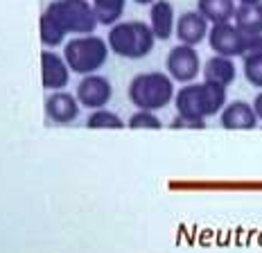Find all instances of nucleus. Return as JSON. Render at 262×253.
Segmentation results:
<instances>
[{
	"label": "nucleus",
	"instance_id": "obj_1",
	"mask_svg": "<svg viewBox=\"0 0 262 253\" xmlns=\"http://www.w3.org/2000/svg\"><path fill=\"white\" fill-rule=\"evenodd\" d=\"M100 20L89 0H52L41 16L39 36L46 48H57L68 34H93Z\"/></svg>",
	"mask_w": 262,
	"mask_h": 253
},
{
	"label": "nucleus",
	"instance_id": "obj_2",
	"mask_svg": "<svg viewBox=\"0 0 262 253\" xmlns=\"http://www.w3.org/2000/svg\"><path fill=\"white\" fill-rule=\"evenodd\" d=\"M226 89L210 81H190L174 95L177 118L172 120L174 129H204L206 120L222 113L226 107Z\"/></svg>",
	"mask_w": 262,
	"mask_h": 253
},
{
	"label": "nucleus",
	"instance_id": "obj_3",
	"mask_svg": "<svg viewBox=\"0 0 262 253\" xmlns=\"http://www.w3.org/2000/svg\"><path fill=\"white\" fill-rule=\"evenodd\" d=\"M177 89L174 79L161 70H149V73H138L129 81L127 97L140 111H161L174 100Z\"/></svg>",
	"mask_w": 262,
	"mask_h": 253
},
{
	"label": "nucleus",
	"instance_id": "obj_4",
	"mask_svg": "<svg viewBox=\"0 0 262 253\" xmlns=\"http://www.w3.org/2000/svg\"><path fill=\"white\" fill-rule=\"evenodd\" d=\"M156 41L158 38L154 36L149 23H145V20H120V23L108 27L106 34V43L111 52L122 59H131V61L145 59L154 50Z\"/></svg>",
	"mask_w": 262,
	"mask_h": 253
},
{
	"label": "nucleus",
	"instance_id": "obj_5",
	"mask_svg": "<svg viewBox=\"0 0 262 253\" xmlns=\"http://www.w3.org/2000/svg\"><path fill=\"white\" fill-rule=\"evenodd\" d=\"M108 52H111V48H108L106 38L95 36V34H81L66 43L63 59L73 73L84 77V75L97 73L106 64Z\"/></svg>",
	"mask_w": 262,
	"mask_h": 253
},
{
	"label": "nucleus",
	"instance_id": "obj_6",
	"mask_svg": "<svg viewBox=\"0 0 262 253\" xmlns=\"http://www.w3.org/2000/svg\"><path fill=\"white\" fill-rule=\"evenodd\" d=\"M208 46L215 54H224V57H247L249 52L262 50V34H247L233 20H228V23L210 25Z\"/></svg>",
	"mask_w": 262,
	"mask_h": 253
},
{
	"label": "nucleus",
	"instance_id": "obj_7",
	"mask_svg": "<svg viewBox=\"0 0 262 253\" xmlns=\"http://www.w3.org/2000/svg\"><path fill=\"white\" fill-rule=\"evenodd\" d=\"M165 68L167 75L172 77L179 84H190L196 77L201 75V59L199 52L194 50V46H185V43H179L174 46L165 57Z\"/></svg>",
	"mask_w": 262,
	"mask_h": 253
},
{
	"label": "nucleus",
	"instance_id": "obj_8",
	"mask_svg": "<svg viewBox=\"0 0 262 253\" xmlns=\"http://www.w3.org/2000/svg\"><path fill=\"white\" fill-rule=\"evenodd\" d=\"M75 97L79 100V104L84 109L97 111V109H106V104L113 97V86L104 75H84L81 81L77 84Z\"/></svg>",
	"mask_w": 262,
	"mask_h": 253
},
{
	"label": "nucleus",
	"instance_id": "obj_9",
	"mask_svg": "<svg viewBox=\"0 0 262 253\" xmlns=\"http://www.w3.org/2000/svg\"><path fill=\"white\" fill-rule=\"evenodd\" d=\"M79 100L73 93L54 91L46 97V115L52 124H73L81 111Z\"/></svg>",
	"mask_w": 262,
	"mask_h": 253
},
{
	"label": "nucleus",
	"instance_id": "obj_10",
	"mask_svg": "<svg viewBox=\"0 0 262 253\" xmlns=\"http://www.w3.org/2000/svg\"><path fill=\"white\" fill-rule=\"evenodd\" d=\"M70 73L66 59L61 54L52 52V50H43L41 52V81L43 89L48 91H63L70 81Z\"/></svg>",
	"mask_w": 262,
	"mask_h": 253
},
{
	"label": "nucleus",
	"instance_id": "obj_11",
	"mask_svg": "<svg viewBox=\"0 0 262 253\" xmlns=\"http://www.w3.org/2000/svg\"><path fill=\"white\" fill-rule=\"evenodd\" d=\"M208 32H210V23L204 18L199 12H183L181 16L177 18V34L179 43H185V46H199L208 38Z\"/></svg>",
	"mask_w": 262,
	"mask_h": 253
},
{
	"label": "nucleus",
	"instance_id": "obj_12",
	"mask_svg": "<svg viewBox=\"0 0 262 253\" xmlns=\"http://www.w3.org/2000/svg\"><path fill=\"white\" fill-rule=\"evenodd\" d=\"M258 122L260 120L255 115L253 104H249L244 100L228 102L220 113V124L224 129H255Z\"/></svg>",
	"mask_w": 262,
	"mask_h": 253
},
{
	"label": "nucleus",
	"instance_id": "obj_13",
	"mask_svg": "<svg viewBox=\"0 0 262 253\" xmlns=\"http://www.w3.org/2000/svg\"><path fill=\"white\" fill-rule=\"evenodd\" d=\"M149 27L158 41L172 38L174 30H177V16H174L170 0H156L149 5Z\"/></svg>",
	"mask_w": 262,
	"mask_h": 253
},
{
	"label": "nucleus",
	"instance_id": "obj_14",
	"mask_svg": "<svg viewBox=\"0 0 262 253\" xmlns=\"http://www.w3.org/2000/svg\"><path fill=\"white\" fill-rule=\"evenodd\" d=\"M201 75H204V81H210V84H217V86H228L235 81L237 77V66L231 57H224V54H212L208 61L204 64L201 68Z\"/></svg>",
	"mask_w": 262,
	"mask_h": 253
},
{
	"label": "nucleus",
	"instance_id": "obj_15",
	"mask_svg": "<svg viewBox=\"0 0 262 253\" xmlns=\"http://www.w3.org/2000/svg\"><path fill=\"white\" fill-rule=\"evenodd\" d=\"M237 9L235 0H196V12L204 16L210 25L233 20Z\"/></svg>",
	"mask_w": 262,
	"mask_h": 253
},
{
	"label": "nucleus",
	"instance_id": "obj_16",
	"mask_svg": "<svg viewBox=\"0 0 262 253\" xmlns=\"http://www.w3.org/2000/svg\"><path fill=\"white\" fill-rule=\"evenodd\" d=\"M233 23L247 34H262V3L237 5Z\"/></svg>",
	"mask_w": 262,
	"mask_h": 253
},
{
	"label": "nucleus",
	"instance_id": "obj_17",
	"mask_svg": "<svg viewBox=\"0 0 262 253\" xmlns=\"http://www.w3.org/2000/svg\"><path fill=\"white\" fill-rule=\"evenodd\" d=\"M124 7H127V0H93V9L97 14V20H100V25L106 27L120 23Z\"/></svg>",
	"mask_w": 262,
	"mask_h": 253
},
{
	"label": "nucleus",
	"instance_id": "obj_18",
	"mask_svg": "<svg viewBox=\"0 0 262 253\" xmlns=\"http://www.w3.org/2000/svg\"><path fill=\"white\" fill-rule=\"evenodd\" d=\"M86 126L89 129H124V120L118 113L108 111V109H97L86 118Z\"/></svg>",
	"mask_w": 262,
	"mask_h": 253
},
{
	"label": "nucleus",
	"instance_id": "obj_19",
	"mask_svg": "<svg viewBox=\"0 0 262 253\" xmlns=\"http://www.w3.org/2000/svg\"><path fill=\"white\" fill-rule=\"evenodd\" d=\"M242 73L251 86L262 91V50L249 52L247 57H242Z\"/></svg>",
	"mask_w": 262,
	"mask_h": 253
},
{
	"label": "nucleus",
	"instance_id": "obj_20",
	"mask_svg": "<svg viewBox=\"0 0 262 253\" xmlns=\"http://www.w3.org/2000/svg\"><path fill=\"white\" fill-rule=\"evenodd\" d=\"M127 126L129 129H163V122L154 111H140L138 109V111L129 118Z\"/></svg>",
	"mask_w": 262,
	"mask_h": 253
},
{
	"label": "nucleus",
	"instance_id": "obj_21",
	"mask_svg": "<svg viewBox=\"0 0 262 253\" xmlns=\"http://www.w3.org/2000/svg\"><path fill=\"white\" fill-rule=\"evenodd\" d=\"M251 104H253V109H255V115H258V120L262 122V91H260L258 95L253 97V102H251Z\"/></svg>",
	"mask_w": 262,
	"mask_h": 253
},
{
	"label": "nucleus",
	"instance_id": "obj_22",
	"mask_svg": "<svg viewBox=\"0 0 262 253\" xmlns=\"http://www.w3.org/2000/svg\"><path fill=\"white\" fill-rule=\"evenodd\" d=\"M237 5H251V3H262V0H235Z\"/></svg>",
	"mask_w": 262,
	"mask_h": 253
},
{
	"label": "nucleus",
	"instance_id": "obj_23",
	"mask_svg": "<svg viewBox=\"0 0 262 253\" xmlns=\"http://www.w3.org/2000/svg\"><path fill=\"white\" fill-rule=\"evenodd\" d=\"M136 5H151V3H156V0H134Z\"/></svg>",
	"mask_w": 262,
	"mask_h": 253
}]
</instances>
